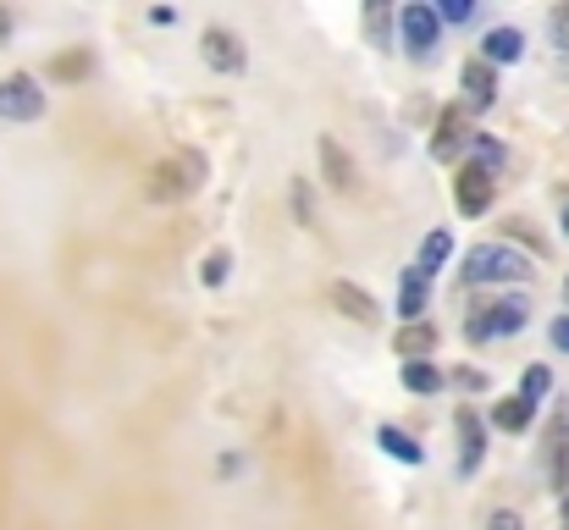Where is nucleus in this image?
<instances>
[{
  "mask_svg": "<svg viewBox=\"0 0 569 530\" xmlns=\"http://www.w3.org/2000/svg\"><path fill=\"white\" fill-rule=\"evenodd\" d=\"M426 349H431V332H426V327H409V332L398 338V353H426Z\"/></svg>",
  "mask_w": 569,
  "mask_h": 530,
  "instance_id": "obj_21",
  "label": "nucleus"
},
{
  "mask_svg": "<svg viewBox=\"0 0 569 530\" xmlns=\"http://www.w3.org/2000/svg\"><path fill=\"white\" fill-rule=\"evenodd\" d=\"M548 387H553V376H548L542 364H531V370H526V392H520V398H531V403H542V392H548Z\"/></svg>",
  "mask_w": 569,
  "mask_h": 530,
  "instance_id": "obj_20",
  "label": "nucleus"
},
{
  "mask_svg": "<svg viewBox=\"0 0 569 530\" xmlns=\"http://www.w3.org/2000/svg\"><path fill=\"white\" fill-rule=\"evenodd\" d=\"M548 453H553V487H565L569 481V403L559 409V420L548 431Z\"/></svg>",
  "mask_w": 569,
  "mask_h": 530,
  "instance_id": "obj_11",
  "label": "nucleus"
},
{
  "mask_svg": "<svg viewBox=\"0 0 569 530\" xmlns=\"http://www.w3.org/2000/svg\"><path fill=\"white\" fill-rule=\"evenodd\" d=\"M204 182V156H172V161H161L150 182H144V193L156 199V204H167V199H183Z\"/></svg>",
  "mask_w": 569,
  "mask_h": 530,
  "instance_id": "obj_2",
  "label": "nucleus"
},
{
  "mask_svg": "<svg viewBox=\"0 0 569 530\" xmlns=\"http://www.w3.org/2000/svg\"><path fill=\"white\" fill-rule=\"evenodd\" d=\"M531 271V260L520 254V249H509V243H476L470 254H465V282H520Z\"/></svg>",
  "mask_w": 569,
  "mask_h": 530,
  "instance_id": "obj_1",
  "label": "nucleus"
},
{
  "mask_svg": "<svg viewBox=\"0 0 569 530\" xmlns=\"http://www.w3.org/2000/svg\"><path fill=\"white\" fill-rule=\"evenodd\" d=\"M487 530H520V514H509V509H503V514H492V526Z\"/></svg>",
  "mask_w": 569,
  "mask_h": 530,
  "instance_id": "obj_25",
  "label": "nucleus"
},
{
  "mask_svg": "<svg viewBox=\"0 0 569 530\" xmlns=\"http://www.w3.org/2000/svg\"><path fill=\"white\" fill-rule=\"evenodd\" d=\"M453 188H459V210H465V216H481V210L492 204L498 177L487 172V167H465V172L453 177Z\"/></svg>",
  "mask_w": 569,
  "mask_h": 530,
  "instance_id": "obj_6",
  "label": "nucleus"
},
{
  "mask_svg": "<svg viewBox=\"0 0 569 530\" xmlns=\"http://www.w3.org/2000/svg\"><path fill=\"white\" fill-rule=\"evenodd\" d=\"M481 50H487V61H520L526 39H520V28H492V33L481 39Z\"/></svg>",
  "mask_w": 569,
  "mask_h": 530,
  "instance_id": "obj_12",
  "label": "nucleus"
},
{
  "mask_svg": "<svg viewBox=\"0 0 569 530\" xmlns=\"http://www.w3.org/2000/svg\"><path fill=\"white\" fill-rule=\"evenodd\" d=\"M316 156H321V167H327V182H332V188H343V193L355 188V161H349V150H343L332 133H321Z\"/></svg>",
  "mask_w": 569,
  "mask_h": 530,
  "instance_id": "obj_8",
  "label": "nucleus"
},
{
  "mask_svg": "<svg viewBox=\"0 0 569 530\" xmlns=\"http://www.w3.org/2000/svg\"><path fill=\"white\" fill-rule=\"evenodd\" d=\"M531 409H537L531 398H509V403H498V426L503 431H526L531 426Z\"/></svg>",
  "mask_w": 569,
  "mask_h": 530,
  "instance_id": "obj_17",
  "label": "nucleus"
},
{
  "mask_svg": "<svg viewBox=\"0 0 569 530\" xmlns=\"http://www.w3.org/2000/svg\"><path fill=\"white\" fill-rule=\"evenodd\" d=\"M448 249H453V232H426V243H420V277H437L442 271V260H448Z\"/></svg>",
  "mask_w": 569,
  "mask_h": 530,
  "instance_id": "obj_13",
  "label": "nucleus"
},
{
  "mask_svg": "<svg viewBox=\"0 0 569 530\" xmlns=\"http://www.w3.org/2000/svg\"><path fill=\"white\" fill-rule=\"evenodd\" d=\"M465 94H470L476 111L492 106V100H498V72H492L487 61H470V67H465Z\"/></svg>",
  "mask_w": 569,
  "mask_h": 530,
  "instance_id": "obj_10",
  "label": "nucleus"
},
{
  "mask_svg": "<svg viewBox=\"0 0 569 530\" xmlns=\"http://www.w3.org/2000/svg\"><path fill=\"white\" fill-rule=\"evenodd\" d=\"M481 448H487V442H481V420H470V414H465V470H476V464H481Z\"/></svg>",
  "mask_w": 569,
  "mask_h": 530,
  "instance_id": "obj_19",
  "label": "nucleus"
},
{
  "mask_svg": "<svg viewBox=\"0 0 569 530\" xmlns=\"http://www.w3.org/2000/svg\"><path fill=\"white\" fill-rule=\"evenodd\" d=\"M553 39H559V50H569V6L553 11Z\"/></svg>",
  "mask_w": 569,
  "mask_h": 530,
  "instance_id": "obj_23",
  "label": "nucleus"
},
{
  "mask_svg": "<svg viewBox=\"0 0 569 530\" xmlns=\"http://www.w3.org/2000/svg\"><path fill=\"white\" fill-rule=\"evenodd\" d=\"M565 232H569V204H565Z\"/></svg>",
  "mask_w": 569,
  "mask_h": 530,
  "instance_id": "obj_28",
  "label": "nucleus"
},
{
  "mask_svg": "<svg viewBox=\"0 0 569 530\" xmlns=\"http://www.w3.org/2000/svg\"><path fill=\"white\" fill-rule=\"evenodd\" d=\"M227 266H232L227 254H210V260H204V282H210V288H221V282H227Z\"/></svg>",
  "mask_w": 569,
  "mask_h": 530,
  "instance_id": "obj_22",
  "label": "nucleus"
},
{
  "mask_svg": "<svg viewBox=\"0 0 569 530\" xmlns=\"http://www.w3.org/2000/svg\"><path fill=\"white\" fill-rule=\"evenodd\" d=\"M398 28H403V44H409L415 56H431V50H437V33H442V11H431V6H403V11H398Z\"/></svg>",
  "mask_w": 569,
  "mask_h": 530,
  "instance_id": "obj_5",
  "label": "nucleus"
},
{
  "mask_svg": "<svg viewBox=\"0 0 569 530\" xmlns=\"http://www.w3.org/2000/svg\"><path fill=\"white\" fill-rule=\"evenodd\" d=\"M420 310H426V277L415 271V277H403V288H398V316L415 321Z\"/></svg>",
  "mask_w": 569,
  "mask_h": 530,
  "instance_id": "obj_15",
  "label": "nucleus"
},
{
  "mask_svg": "<svg viewBox=\"0 0 569 530\" xmlns=\"http://www.w3.org/2000/svg\"><path fill=\"white\" fill-rule=\"evenodd\" d=\"M459 144H476V139H470V133H465V122H459V117L448 111V117L437 122V144H431V150H437V156L448 161V150H459Z\"/></svg>",
  "mask_w": 569,
  "mask_h": 530,
  "instance_id": "obj_14",
  "label": "nucleus"
},
{
  "mask_svg": "<svg viewBox=\"0 0 569 530\" xmlns=\"http://www.w3.org/2000/svg\"><path fill=\"white\" fill-rule=\"evenodd\" d=\"M33 117H44V89L28 72L0 78V122H33Z\"/></svg>",
  "mask_w": 569,
  "mask_h": 530,
  "instance_id": "obj_4",
  "label": "nucleus"
},
{
  "mask_svg": "<svg viewBox=\"0 0 569 530\" xmlns=\"http://www.w3.org/2000/svg\"><path fill=\"white\" fill-rule=\"evenodd\" d=\"M199 50H204V61H210L216 72H238V67H243V44H238V33H227V28H204Z\"/></svg>",
  "mask_w": 569,
  "mask_h": 530,
  "instance_id": "obj_7",
  "label": "nucleus"
},
{
  "mask_svg": "<svg viewBox=\"0 0 569 530\" xmlns=\"http://www.w3.org/2000/svg\"><path fill=\"white\" fill-rule=\"evenodd\" d=\"M526 321H531V304H526L520 293H509V299L481 304V310L470 316V338H476V343H487V338H509V332H520Z\"/></svg>",
  "mask_w": 569,
  "mask_h": 530,
  "instance_id": "obj_3",
  "label": "nucleus"
},
{
  "mask_svg": "<svg viewBox=\"0 0 569 530\" xmlns=\"http://www.w3.org/2000/svg\"><path fill=\"white\" fill-rule=\"evenodd\" d=\"M332 304H338V310H343L349 321H366V327H371V321L381 316L377 299H371L366 288H355V282H332Z\"/></svg>",
  "mask_w": 569,
  "mask_h": 530,
  "instance_id": "obj_9",
  "label": "nucleus"
},
{
  "mask_svg": "<svg viewBox=\"0 0 569 530\" xmlns=\"http://www.w3.org/2000/svg\"><path fill=\"white\" fill-rule=\"evenodd\" d=\"M381 448L392 453V459H409V464H420V442H409L403 431H392V426H381Z\"/></svg>",
  "mask_w": 569,
  "mask_h": 530,
  "instance_id": "obj_18",
  "label": "nucleus"
},
{
  "mask_svg": "<svg viewBox=\"0 0 569 530\" xmlns=\"http://www.w3.org/2000/svg\"><path fill=\"white\" fill-rule=\"evenodd\" d=\"M565 293H569V282H565Z\"/></svg>",
  "mask_w": 569,
  "mask_h": 530,
  "instance_id": "obj_29",
  "label": "nucleus"
},
{
  "mask_svg": "<svg viewBox=\"0 0 569 530\" xmlns=\"http://www.w3.org/2000/svg\"><path fill=\"white\" fill-rule=\"evenodd\" d=\"M403 387H409V392H437V387H442V370L426 364V359H409V364H403Z\"/></svg>",
  "mask_w": 569,
  "mask_h": 530,
  "instance_id": "obj_16",
  "label": "nucleus"
},
{
  "mask_svg": "<svg viewBox=\"0 0 569 530\" xmlns=\"http://www.w3.org/2000/svg\"><path fill=\"white\" fill-rule=\"evenodd\" d=\"M565 530H569V498H565Z\"/></svg>",
  "mask_w": 569,
  "mask_h": 530,
  "instance_id": "obj_27",
  "label": "nucleus"
},
{
  "mask_svg": "<svg viewBox=\"0 0 569 530\" xmlns=\"http://www.w3.org/2000/svg\"><path fill=\"white\" fill-rule=\"evenodd\" d=\"M553 343L569 353V316H565V321H553Z\"/></svg>",
  "mask_w": 569,
  "mask_h": 530,
  "instance_id": "obj_26",
  "label": "nucleus"
},
{
  "mask_svg": "<svg viewBox=\"0 0 569 530\" xmlns=\"http://www.w3.org/2000/svg\"><path fill=\"white\" fill-rule=\"evenodd\" d=\"M442 17H448V22H465V17H470V0H448Z\"/></svg>",
  "mask_w": 569,
  "mask_h": 530,
  "instance_id": "obj_24",
  "label": "nucleus"
}]
</instances>
